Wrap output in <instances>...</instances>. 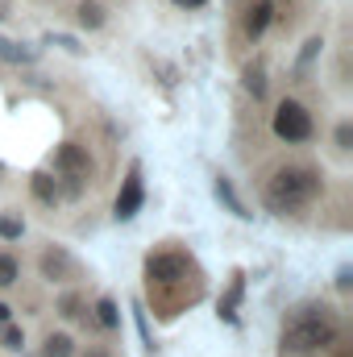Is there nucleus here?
Instances as JSON below:
<instances>
[{
    "instance_id": "f257e3e1",
    "label": "nucleus",
    "mask_w": 353,
    "mask_h": 357,
    "mask_svg": "<svg viewBox=\"0 0 353 357\" xmlns=\"http://www.w3.org/2000/svg\"><path fill=\"white\" fill-rule=\"evenodd\" d=\"M146 287H150V299L158 307V316H179L187 303L200 299V270L191 266V258L183 250H154L146 258Z\"/></svg>"
},
{
    "instance_id": "f03ea898",
    "label": "nucleus",
    "mask_w": 353,
    "mask_h": 357,
    "mask_svg": "<svg viewBox=\"0 0 353 357\" xmlns=\"http://www.w3.org/2000/svg\"><path fill=\"white\" fill-rule=\"evenodd\" d=\"M345 341V328H341V316L329 307V303H303L287 316L283 324V354L291 357H312V354H329Z\"/></svg>"
},
{
    "instance_id": "7ed1b4c3",
    "label": "nucleus",
    "mask_w": 353,
    "mask_h": 357,
    "mask_svg": "<svg viewBox=\"0 0 353 357\" xmlns=\"http://www.w3.org/2000/svg\"><path fill=\"white\" fill-rule=\"evenodd\" d=\"M320 191H324V178H320L316 167H308V162H283V167H274L266 175L262 204H266V212H274V216H295V212L312 208Z\"/></svg>"
},
{
    "instance_id": "20e7f679",
    "label": "nucleus",
    "mask_w": 353,
    "mask_h": 357,
    "mask_svg": "<svg viewBox=\"0 0 353 357\" xmlns=\"http://www.w3.org/2000/svg\"><path fill=\"white\" fill-rule=\"evenodd\" d=\"M270 133L287 146H308L316 137V116L303 100H278L270 112Z\"/></svg>"
},
{
    "instance_id": "39448f33",
    "label": "nucleus",
    "mask_w": 353,
    "mask_h": 357,
    "mask_svg": "<svg viewBox=\"0 0 353 357\" xmlns=\"http://www.w3.org/2000/svg\"><path fill=\"white\" fill-rule=\"evenodd\" d=\"M50 167H54L59 187H63L67 195H80L84 178H91V154H88V146H80V142L59 146V150H54V158H50Z\"/></svg>"
},
{
    "instance_id": "423d86ee",
    "label": "nucleus",
    "mask_w": 353,
    "mask_h": 357,
    "mask_svg": "<svg viewBox=\"0 0 353 357\" xmlns=\"http://www.w3.org/2000/svg\"><path fill=\"white\" fill-rule=\"evenodd\" d=\"M142 204H146V183H142V167L133 162L125 183H121V191H117V199H112V216L117 220H133L142 212Z\"/></svg>"
},
{
    "instance_id": "0eeeda50",
    "label": "nucleus",
    "mask_w": 353,
    "mask_h": 357,
    "mask_svg": "<svg viewBox=\"0 0 353 357\" xmlns=\"http://www.w3.org/2000/svg\"><path fill=\"white\" fill-rule=\"evenodd\" d=\"M270 21H274V0H254V4L246 8V17H241V33H246L250 42H258L266 29H270Z\"/></svg>"
},
{
    "instance_id": "6e6552de",
    "label": "nucleus",
    "mask_w": 353,
    "mask_h": 357,
    "mask_svg": "<svg viewBox=\"0 0 353 357\" xmlns=\"http://www.w3.org/2000/svg\"><path fill=\"white\" fill-rule=\"evenodd\" d=\"M71 274H75V262H71V254H67V250H59V245H54V250H46V254H42V278H50V282H67Z\"/></svg>"
},
{
    "instance_id": "1a4fd4ad",
    "label": "nucleus",
    "mask_w": 353,
    "mask_h": 357,
    "mask_svg": "<svg viewBox=\"0 0 353 357\" xmlns=\"http://www.w3.org/2000/svg\"><path fill=\"white\" fill-rule=\"evenodd\" d=\"M29 191H33V199H38L42 208H54V204L63 199V187H59V178L50 175V171H33V175H29Z\"/></svg>"
},
{
    "instance_id": "9d476101",
    "label": "nucleus",
    "mask_w": 353,
    "mask_h": 357,
    "mask_svg": "<svg viewBox=\"0 0 353 357\" xmlns=\"http://www.w3.org/2000/svg\"><path fill=\"white\" fill-rule=\"evenodd\" d=\"M38 357H75V341H71L67 333H46Z\"/></svg>"
},
{
    "instance_id": "9b49d317",
    "label": "nucleus",
    "mask_w": 353,
    "mask_h": 357,
    "mask_svg": "<svg viewBox=\"0 0 353 357\" xmlns=\"http://www.w3.org/2000/svg\"><path fill=\"white\" fill-rule=\"evenodd\" d=\"M96 324H100L104 333H117V328H121V312H117V303H112L108 295L96 299Z\"/></svg>"
},
{
    "instance_id": "f8f14e48",
    "label": "nucleus",
    "mask_w": 353,
    "mask_h": 357,
    "mask_svg": "<svg viewBox=\"0 0 353 357\" xmlns=\"http://www.w3.org/2000/svg\"><path fill=\"white\" fill-rule=\"evenodd\" d=\"M212 191H216V199H220V204H225V208H229L233 216H241V220L250 216V212H246V204L237 199V191L229 187V178H216V183H212Z\"/></svg>"
},
{
    "instance_id": "ddd939ff",
    "label": "nucleus",
    "mask_w": 353,
    "mask_h": 357,
    "mask_svg": "<svg viewBox=\"0 0 353 357\" xmlns=\"http://www.w3.org/2000/svg\"><path fill=\"white\" fill-rule=\"evenodd\" d=\"M17 282H21V262H17V254L0 250V291H8V287H17Z\"/></svg>"
},
{
    "instance_id": "4468645a",
    "label": "nucleus",
    "mask_w": 353,
    "mask_h": 357,
    "mask_svg": "<svg viewBox=\"0 0 353 357\" xmlns=\"http://www.w3.org/2000/svg\"><path fill=\"white\" fill-rule=\"evenodd\" d=\"M0 59H4V63H33V59H38V50H33V46H21V42H8V38H0Z\"/></svg>"
},
{
    "instance_id": "2eb2a0df",
    "label": "nucleus",
    "mask_w": 353,
    "mask_h": 357,
    "mask_svg": "<svg viewBox=\"0 0 353 357\" xmlns=\"http://www.w3.org/2000/svg\"><path fill=\"white\" fill-rule=\"evenodd\" d=\"M0 349H8V354H21L25 349V328L21 324H0Z\"/></svg>"
},
{
    "instance_id": "dca6fc26",
    "label": "nucleus",
    "mask_w": 353,
    "mask_h": 357,
    "mask_svg": "<svg viewBox=\"0 0 353 357\" xmlns=\"http://www.w3.org/2000/svg\"><path fill=\"white\" fill-rule=\"evenodd\" d=\"M241 291H246V282H241V274L233 278V287H229V295L220 299V320H237V303H241Z\"/></svg>"
},
{
    "instance_id": "f3484780",
    "label": "nucleus",
    "mask_w": 353,
    "mask_h": 357,
    "mask_svg": "<svg viewBox=\"0 0 353 357\" xmlns=\"http://www.w3.org/2000/svg\"><path fill=\"white\" fill-rule=\"evenodd\" d=\"M75 17H80V25H88V29H100V25H104V8H100L96 0H84V4L75 8Z\"/></svg>"
},
{
    "instance_id": "a211bd4d",
    "label": "nucleus",
    "mask_w": 353,
    "mask_h": 357,
    "mask_svg": "<svg viewBox=\"0 0 353 357\" xmlns=\"http://www.w3.org/2000/svg\"><path fill=\"white\" fill-rule=\"evenodd\" d=\"M241 84H246V91H250L254 100H262V96H266V75H262V67H246V79H241Z\"/></svg>"
},
{
    "instance_id": "6ab92c4d",
    "label": "nucleus",
    "mask_w": 353,
    "mask_h": 357,
    "mask_svg": "<svg viewBox=\"0 0 353 357\" xmlns=\"http://www.w3.org/2000/svg\"><path fill=\"white\" fill-rule=\"evenodd\" d=\"M21 233H25V225L17 216H0V237L4 241H21Z\"/></svg>"
},
{
    "instance_id": "aec40b11",
    "label": "nucleus",
    "mask_w": 353,
    "mask_h": 357,
    "mask_svg": "<svg viewBox=\"0 0 353 357\" xmlns=\"http://www.w3.org/2000/svg\"><path fill=\"white\" fill-rule=\"evenodd\" d=\"M46 42H50V46H63V50H75V54H80V50H84V46H80V42H75V38H67V33H50V38H46Z\"/></svg>"
},
{
    "instance_id": "412c9836",
    "label": "nucleus",
    "mask_w": 353,
    "mask_h": 357,
    "mask_svg": "<svg viewBox=\"0 0 353 357\" xmlns=\"http://www.w3.org/2000/svg\"><path fill=\"white\" fill-rule=\"evenodd\" d=\"M337 150H350V121L337 129Z\"/></svg>"
},
{
    "instance_id": "4be33fe9",
    "label": "nucleus",
    "mask_w": 353,
    "mask_h": 357,
    "mask_svg": "<svg viewBox=\"0 0 353 357\" xmlns=\"http://www.w3.org/2000/svg\"><path fill=\"white\" fill-rule=\"evenodd\" d=\"M84 357H112V349H108V345H88V354Z\"/></svg>"
},
{
    "instance_id": "5701e85b",
    "label": "nucleus",
    "mask_w": 353,
    "mask_h": 357,
    "mask_svg": "<svg viewBox=\"0 0 353 357\" xmlns=\"http://www.w3.org/2000/svg\"><path fill=\"white\" fill-rule=\"evenodd\" d=\"M8 320H13V307H8V303L0 299V324H8Z\"/></svg>"
},
{
    "instance_id": "b1692460",
    "label": "nucleus",
    "mask_w": 353,
    "mask_h": 357,
    "mask_svg": "<svg viewBox=\"0 0 353 357\" xmlns=\"http://www.w3.org/2000/svg\"><path fill=\"white\" fill-rule=\"evenodd\" d=\"M179 8H200V4H204V0H175Z\"/></svg>"
}]
</instances>
